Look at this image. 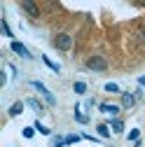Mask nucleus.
I'll list each match as a JSON object with an SVG mask.
<instances>
[{
    "label": "nucleus",
    "mask_w": 145,
    "mask_h": 147,
    "mask_svg": "<svg viewBox=\"0 0 145 147\" xmlns=\"http://www.w3.org/2000/svg\"><path fill=\"white\" fill-rule=\"evenodd\" d=\"M87 70H91V72H105L108 70V61L103 56H98V54H94V56L87 59Z\"/></svg>",
    "instance_id": "f257e3e1"
},
{
    "label": "nucleus",
    "mask_w": 145,
    "mask_h": 147,
    "mask_svg": "<svg viewBox=\"0 0 145 147\" xmlns=\"http://www.w3.org/2000/svg\"><path fill=\"white\" fill-rule=\"evenodd\" d=\"M51 42H54V47L61 49V51H70V49H72V38H70V33H56Z\"/></svg>",
    "instance_id": "f03ea898"
},
{
    "label": "nucleus",
    "mask_w": 145,
    "mask_h": 147,
    "mask_svg": "<svg viewBox=\"0 0 145 147\" xmlns=\"http://www.w3.org/2000/svg\"><path fill=\"white\" fill-rule=\"evenodd\" d=\"M30 86H33V89H38L40 94L45 96V100H47L49 105H54V103H56V98H54V94H51V91H49V89H47V86H45L42 82H38V80H33V82H30Z\"/></svg>",
    "instance_id": "7ed1b4c3"
},
{
    "label": "nucleus",
    "mask_w": 145,
    "mask_h": 147,
    "mask_svg": "<svg viewBox=\"0 0 145 147\" xmlns=\"http://www.w3.org/2000/svg\"><path fill=\"white\" fill-rule=\"evenodd\" d=\"M28 16H30V19H38V16H40V7L38 5H35V3H30V0H24V3L19 5Z\"/></svg>",
    "instance_id": "20e7f679"
},
{
    "label": "nucleus",
    "mask_w": 145,
    "mask_h": 147,
    "mask_svg": "<svg viewBox=\"0 0 145 147\" xmlns=\"http://www.w3.org/2000/svg\"><path fill=\"white\" fill-rule=\"evenodd\" d=\"M9 47H12V51H14V54H19L21 59H33V54H30V51L26 49V45H21V42L12 40V45H9Z\"/></svg>",
    "instance_id": "39448f33"
},
{
    "label": "nucleus",
    "mask_w": 145,
    "mask_h": 147,
    "mask_svg": "<svg viewBox=\"0 0 145 147\" xmlns=\"http://www.w3.org/2000/svg\"><path fill=\"white\" fill-rule=\"evenodd\" d=\"M136 94H122V103H119V107L122 110H131L133 107V103H136Z\"/></svg>",
    "instance_id": "423d86ee"
},
{
    "label": "nucleus",
    "mask_w": 145,
    "mask_h": 147,
    "mask_svg": "<svg viewBox=\"0 0 145 147\" xmlns=\"http://www.w3.org/2000/svg\"><path fill=\"white\" fill-rule=\"evenodd\" d=\"M98 110H101V112H105V115H112V117L117 119V115H119V110H122V107H119V105H112V103H103Z\"/></svg>",
    "instance_id": "0eeeda50"
},
{
    "label": "nucleus",
    "mask_w": 145,
    "mask_h": 147,
    "mask_svg": "<svg viewBox=\"0 0 145 147\" xmlns=\"http://www.w3.org/2000/svg\"><path fill=\"white\" fill-rule=\"evenodd\" d=\"M108 126H110L112 133H124V121H122V119H112Z\"/></svg>",
    "instance_id": "6e6552de"
},
{
    "label": "nucleus",
    "mask_w": 145,
    "mask_h": 147,
    "mask_svg": "<svg viewBox=\"0 0 145 147\" xmlns=\"http://www.w3.org/2000/svg\"><path fill=\"white\" fill-rule=\"evenodd\" d=\"M21 112H24V103H21V100H16V103L7 110V115H9V117H16V115H21Z\"/></svg>",
    "instance_id": "1a4fd4ad"
},
{
    "label": "nucleus",
    "mask_w": 145,
    "mask_h": 147,
    "mask_svg": "<svg viewBox=\"0 0 145 147\" xmlns=\"http://www.w3.org/2000/svg\"><path fill=\"white\" fill-rule=\"evenodd\" d=\"M136 40L140 45H145V24H138L136 26Z\"/></svg>",
    "instance_id": "9d476101"
},
{
    "label": "nucleus",
    "mask_w": 145,
    "mask_h": 147,
    "mask_svg": "<svg viewBox=\"0 0 145 147\" xmlns=\"http://www.w3.org/2000/svg\"><path fill=\"white\" fill-rule=\"evenodd\" d=\"M108 94H122V89H119V84H115V82H108L105 86H103Z\"/></svg>",
    "instance_id": "9b49d317"
},
{
    "label": "nucleus",
    "mask_w": 145,
    "mask_h": 147,
    "mask_svg": "<svg viewBox=\"0 0 145 147\" xmlns=\"http://www.w3.org/2000/svg\"><path fill=\"white\" fill-rule=\"evenodd\" d=\"M26 103H28V105H30V107H33V110H35V112H38V115H40L42 110H45V107H42V103H38L35 98H26Z\"/></svg>",
    "instance_id": "f8f14e48"
},
{
    "label": "nucleus",
    "mask_w": 145,
    "mask_h": 147,
    "mask_svg": "<svg viewBox=\"0 0 145 147\" xmlns=\"http://www.w3.org/2000/svg\"><path fill=\"white\" fill-rule=\"evenodd\" d=\"M42 61H45V65H47V68H51L54 72H59V70H61V65H59V63H54L49 56H42Z\"/></svg>",
    "instance_id": "ddd939ff"
},
{
    "label": "nucleus",
    "mask_w": 145,
    "mask_h": 147,
    "mask_svg": "<svg viewBox=\"0 0 145 147\" xmlns=\"http://www.w3.org/2000/svg\"><path fill=\"white\" fill-rule=\"evenodd\" d=\"M72 91H75V94H87V84L84 82H75V84H72Z\"/></svg>",
    "instance_id": "4468645a"
},
{
    "label": "nucleus",
    "mask_w": 145,
    "mask_h": 147,
    "mask_svg": "<svg viewBox=\"0 0 145 147\" xmlns=\"http://www.w3.org/2000/svg\"><path fill=\"white\" fill-rule=\"evenodd\" d=\"M0 26H3V35H7V38H14V33L9 30V24L5 19H0Z\"/></svg>",
    "instance_id": "2eb2a0df"
},
{
    "label": "nucleus",
    "mask_w": 145,
    "mask_h": 147,
    "mask_svg": "<svg viewBox=\"0 0 145 147\" xmlns=\"http://www.w3.org/2000/svg\"><path fill=\"white\" fill-rule=\"evenodd\" d=\"M33 128H35V131H40L42 136H49V133H51V131H49V128H47V126H42L40 121H35V124H33Z\"/></svg>",
    "instance_id": "dca6fc26"
},
{
    "label": "nucleus",
    "mask_w": 145,
    "mask_h": 147,
    "mask_svg": "<svg viewBox=\"0 0 145 147\" xmlns=\"http://www.w3.org/2000/svg\"><path fill=\"white\" fill-rule=\"evenodd\" d=\"M112 131H110V128H108V124H98V136H103V138H108V136H110Z\"/></svg>",
    "instance_id": "f3484780"
},
{
    "label": "nucleus",
    "mask_w": 145,
    "mask_h": 147,
    "mask_svg": "<svg viewBox=\"0 0 145 147\" xmlns=\"http://www.w3.org/2000/svg\"><path fill=\"white\" fill-rule=\"evenodd\" d=\"M75 119H77L80 124H87V117H84V115L80 112V105H75Z\"/></svg>",
    "instance_id": "a211bd4d"
},
{
    "label": "nucleus",
    "mask_w": 145,
    "mask_h": 147,
    "mask_svg": "<svg viewBox=\"0 0 145 147\" xmlns=\"http://www.w3.org/2000/svg\"><path fill=\"white\" fill-rule=\"evenodd\" d=\"M82 136H66V145H72V142H80Z\"/></svg>",
    "instance_id": "6ab92c4d"
},
{
    "label": "nucleus",
    "mask_w": 145,
    "mask_h": 147,
    "mask_svg": "<svg viewBox=\"0 0 145 147\" xmlns=\"http://www.w3.org/2000/svg\"><path fill=\"white\" fill-rule=\"evenodd\" d=\"M140 138V131L138 128H133V131H129V140H138Z\"/></svg>",
    "instance_id": "aec40b11"
},
{
    "label": "nucleus",
    "mask_w": 145,
    "mask_h": 147,
    "mask_svg": "<svg viewBox=\"0 0 145 147\" xmlns=\"http://www.w3.org/2000/svg\"><path fill=\"white\" fill-rule=\"evenodd\" d=\"M33 133H35V128H24V138H33Z\"/></svg>",
    "instance_id": "412c9836"
},
{
    "label": "nucleus",
    "mask_w": 145,
    "mask_h": 147,
    "mask_svg": "<svg viewBox=\"0 0 145 147\" xmlns=\"http://www.w3.org/2000/svg\"><path fill=\"white\" fill-rule=\"evenodd\" d=\"M138 84H140V86H145V75H140V77H138Z\"/></svg>",
    "instance_id": "4be33fe9"
}]
</instances>
